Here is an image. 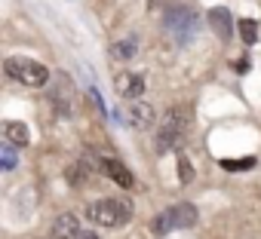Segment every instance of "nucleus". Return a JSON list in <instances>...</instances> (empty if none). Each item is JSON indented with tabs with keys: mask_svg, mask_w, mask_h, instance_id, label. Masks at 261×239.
<instances>
[{
	"mask_svg": "<svg viewBox=\"0 0 261 239\" xmlns=\"http://www.w3.org/2000/svg\"><path fill=\"white\" fill-rule=\"evenodd\" d=\"M89 98H92V104H95V107H98V110L105 113V101H101V95H98L95 89H89Z\"/></svg>",
	"mask_w": 261,
	"mask_h": 239,
	"instance_id": "6ab92c4d",
	"label": "nucleus"
},
{
	"mask_svg": "<svg viewBox=\"0 0 261 239\" xmlns=\"http://www.w3.org/2000/svg\"><path fill=\"white\" fill-rule=\"evenodd\" d=\"M53 101H56V107H59V113H71V98H68V77L65 74H59V77H53Z\"/></svg>",
	"mask_w": 261,
	"mask_h": 239,
	"instance_id": "f8f14e48",
	"label": "nucleus"
},
{
	"mask_svg": "<svg viewBox=\"0 0 261 239\" xmlns=\"http://www.w3.org/2000/svg\"><path fill=\"white\" fill-rule=\"evenodd\" d=\"M4 74H7L10 80L22 83V86H31V89H40V86L53 83V80H49V68H43L40 62L25 58V55H10V58L4 62Z\"/></svg>",
	"mask_w": 261,
	"mask_h": 239,
	"instance_id": "f03ea898",
	"label": "nucleus"
},
{
	"mask_svg": "<svg viewBox=\"0 0 261 239\" xmlns=\"http://www.w3.org/2000/svg\"><path fill=\"white\" fill-rule=\"evenodd\" d=\"M86 172H83V166H71L68 169V181L74 184V187H80V184H86V178H83Z\"/></svg>",
	"mask_w": 261,
	"mask_h": 239,
	"instance_id": "a211bd4d",
	"label": "nucleus"
},
{
	"mask_svg": "<svg viewBox=\"0 0 261 239\" xmlns=\"http://www.w3.org/2000/svg\"><path fill=\"white\" fill-rule=\"evenodd\" d=\"M0 166H4V172L16 169V151H13V144H7V147H4V160H0Z\"/></svg>",
	"mask_w": 261,
	"mask_h": 239,
	"instance_id": "f3484780",
	"label": "nucleus"
},
{
	"mask_svg": "<svg viewBox=\"0 0 261 239\" xmlns=\"http://www.w3.org/2000/svg\"><path fill=\"white\" fill-rule=\"evenodd\" d=\"M53 239H80L77 215H59L53 224Z\"/></svg>",
	"mask_w": 261,
	"mask_h": 239,
	"instance_id": "9d476101",
	"label": "nucleus"
},
{
	"mask_svg": "<svg viewBox=\"0 0 261 239\" xmlns=\"http://www.w3.org/2000/svg\"><path fill=\"white\" fill-rule=\"evenodd\" d=\"M255 166V157H246V160H221V169L227 172H243V169H252Z\"/></svg>",
	"mask_w": 261,
	"mask_h": 239,
	"instance_id": "2eb2a0df",
	"label": "nucleus"
},
{
	"mask_svg": "<svg viewBox=\"0 0 261 239\" xmlns=\"http://www.w3.org/2000/svg\"><path fill=\"white\" fill-rule=\"evenodd\" d=\"M188 123H191V110H188V107H172V110L163 116L160 129H157V151H160V154H169L172 147H178V141L185 138Z\"/></svg>",
	"mask_w": 261,
	"mask_h": 239,
	"instance_id": "7ed1b4c3",
	"label": "nucleus"
},
{
	"mask_svg": "<svg viewBox=\"0 0 261 239\" xmlns=\"http://www.w3.org/2000/svg\"><path fill=\"white\" fill-rule=\"evenodd\" d=\"M4 138H7V144H13V147H25V144L31 141V132H28L25 123L10 120V123H4Z\"/></svg>",
	"mask_w": 261,
	"mask_h": 239,
	"instance_id": "9b49d317",
	"label": "nucleus"
},
{
	"mask_svg": "<svg viewBox=\"0 0 261 239\" xmlns=\"http://www.w3.org/2000/svg\"><path fill=\"white\" fill-rule=\"evenodd\" d=\"M98 166H101V172H105L111 181H117L120 187H133V184H136L133 172H129L123 163H117V160H98Z\"/></svg>",
	"mask_w": 261,
	"mask_h": 239,
	"instance_id": "1a4fd4ad",
	"label": "nucleus"
},
{
	"mask_svg": "<svg viewBox=\"0 0 261 239\" xmlns=\"http://www.w3.org/2000/svg\"><path fill=\"white\" fill-rule=\"evenodd\" d=\"M86 218L95 227H108V230H120L123 224L133 221V202L120 199V196H108V199H95L86 205Z\"/></svg>",
	"mask_w": 261,
	"mask_h": 239,
	"instance_id": "f257e3e1",
	"label": "nucleus"
},
{
	"mask_svg": "<svg viewBox=\"0 0 261 239\" xmlns=\"http://www.w3.org/2000/svg\"><path fill=\"white\" fill-rule=\"evenodd\" d=\"M114 89H117V95L120 98H142V92H145V77L142 74H133V71H123V74H117L114 77Z\"/></svg>",
	"mask_w": 261,
	"mask_h": 239,
	"instance_id": "0eeeda50",
	"label": "nucleus"
},
{
	"mask_svg": "<svg viewBox=\"0 0 261 239\" xmlns=\"http://www.w3.org/2000/svg\"><path fill=\"white\" fill-rule=\"evenodd\" d=\"M178 175H181V184H188V181L194 178L191 163H188V157H185V154H178Z\"/></svg>",
	"mask_w": 261,
	"mask_h": 239,
	"instance_id": "dca6fc26",
	"label": "nucleus"
},
{
	"mask_svg": "<svg viewBox=\"0 0 261 239\" xmlns=\"http://www.w3.org/2000/svg\"><path fill=\"white\" fill-rule=\"evenodd\" d=\"M194 224H197V208L191 202H175L172 208L160 212L151 221V233L154 236H166L169 230H185V227H194Z\"/></svg>",
	"mask_w": 261,
	"mask_h": 239,
	"instance_id": "20e7f679",
	"label": "nucleus"
},
{
	"mask_svg": "<svg viewBox=\"0 0 261 239\" xmlns=\"http://www.w3.org/2000/svg\"><path fill=\"white\" fill-rule=\"evenodd\" d=\"M120 120L129 126V129H148L154 123V107L148 101H133V104H126V110L120 113Z\"/></svg>",
	"mask_w": 261,
	"mask_h": 239,
	"instance_id": "423d86ee",
	"label": "nucleus"
},
{
	"mask_svg": "<svg viewBox=\"0 0 261 239\" xmlns=\"http://www.w3.org/2000/svg\"><path fill=\"white\" fill-rule=\"evenodd\" d=\"M209 25H212L215 37H218L221 43L230 40V34H233V19H230V10H227V7H212V10H209Z\"/></svg>",
	"mask_w": 261,
	"mask_h": 239,
	"instance_id": "6e6552de",
	"label": "nucleus"
},
{
	"mask_svg": "<svg viewBox=\"0 0 261 239\" xmlns=\"http://www.w3.org/2000/svg\"><path fill=\"white\" fill-rule=\"evenodd\" d=\"M133 55H136V40H123V43L111 46V58H117V62H126V58H133Z\"/></svg>",
	"mask_w": 261,
	"mask_h": 239,
	"instance_id": "ddd939ff",
	"label": "nucleus"
},
{
	"mask_svg": "<svg viewBox=\"0 0 261 239\" xmlns=\"http://www.w3.org/2000/svg\"><path fill=\"white\" fill-rule=\"evenodd\" d=\"M240 40H243L246 46H252V43L258 40V22H255V19H243V22H240Z\"/></svg>",
	"mask_w": 261,
	"mask_h": 239,
	"instance_id": "4468645a",
	"label": "nucleus"
},
{
	"mask_svg": "<svg viewBox=\"0 0 261 239\" xmlns=\"http://www.w3.org/2000/svg\"><path fill=\"white\" fill-rule=\"evenodd\" d=\"M163 25H166L169 37H172L175 43H188V40L194 37V31H197V16H194L188 7H172V10L166 13Z\"/></svg>",
	"mask_w": 261,
	"mask_h": 239,
	"instance_id": "39448f33",
	"label": "nucleus"
},
{
	"mask_svg": "<svg viewBox=\"0 0 261 239\" xmlns=\"http://www.w3.org/2000/svg\"><path fill=\"white\" fill-rule=\"evenodd\" d=\"M80 239H98V233H92V230H83V233H80Z\"/></svg>",
	"mask_w": 261,
	"mask_h": 239,
	"instance_id": "aec40b11",
	"label": "nucleus"
}]
</instances>
